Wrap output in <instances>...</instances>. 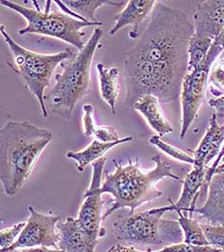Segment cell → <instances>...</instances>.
<instances>
[{
    "instance_id": "cell-28",
    "label": "cell",
    "mask_w": 224,
    "mask_h": 252,
    "mask_svg": "<svg viewBox=\"0 0 224 252\" xmlns=\"http://www.w3.org/2000/svg\"><path fill=\"white\" fill-rule=\"evenodd\" d=\"M209 105L216 110L217 119H224V94L210 99Z\"/></svg>"
},
{
    "instance_id": "cell-30",
    "label": "cell",
    "mask_w": 224,
    "mask_h": 252,
    "mask_svg": "<svg viewBox=\"0 0 224 252\" xmlns=\"http://www.w3.org/2000/svg\"><path fill=\"white\" fill-rule=\"evenodd\" d=\"M21 252H64L61 250H50L49 248H31L23 249Z\"/></svg>"
},
{
    "instance_id": "cell-7",
    "label": "cell",
    "mask_w": 224,
    "mask_h": 252,
    "mask_svg": "<svg viewBox=\"0 0 224 252\" xmlns=\"http://www.w3.org/2000/svg\"><path fill=\"white\" fill-rule=\"evenodd\" d=\"M1 4L19 13L27 21V25L19 30V35L39 34L56 38L75 46L78 51L82 50L86 44L83 42L86 34L82 30L90 26L102 25L100 21H81L65 13L49 12V9L45 12H41L39 8L37 10L30 9L9 0H2Z\"/></svg>"
},
{
    "instance_id": "cell-26",
    "label": "cell",
    "mask_w": 224,
    "mask_h": 252,
    "mask_svg": "<svg viewBox=\"0 0 224 252\" xmlns=\"http://www.w3.org/2000/svg\"><path fill=\"white\" fill-rule=\"evenodd\" d=\"M25 225H26V222H20L10 228L2 229L0 231V240H1L0 248L4 249V248L11 247L16 242L15 240L19 238Z\"/></svg>"
},
{
    "instance_id": "cell-29",
    "label": "cell",
    "mask_w": 224,
    "mask_h": 252,
    "mask_svg": "<svg viewBox=\"0 0 224 252\" xmlns=\"http://www.w3.org/2000/svg\"><path fill=\"white\" fill-rule=\"evenodd\" d=\"M107 252H141L139 250H137L134 247H125L122 245H116L112 248H110Z\"/></svg>"
},
{
    "instance_id": "cell-10",
    "label": "cell",
    "mask_w": 224,
    "mask_h": 252,
    "mask_svg": "<svg viewBox=\"0 0 224 252\" xmlns=\"http://www.w3.org/2000/svg\"><path fill=\"white\" fill-rule=\"evenodd\" d=\"M28 210L30 217L26 221V225L11 248L19 250L54 248L58 250L59 234L56 228L57 223L60 221V216L42 214L32 206H29Z\"/></svg>"
},
{
    "instance_id": "cell-31",
    "label": "cell",
    "mask_w": 224,
    "mask_h": 252,
    "mask_svg": "<svg viewBox=\"0 0 224 252\" xmlns=\"http://www.w3.org/2000/svg\"><path fill=\"white\" fill-rule=\"evenodd\" d=\"M0 252H21L19 251V249H12L11 247L9 248H4L0 249Z\"/></svg>"
},
{
    "instance_id": "cell-21",
    "label": "cell",
    "mask_w": 224,
    "mask_h": 252,
    "mask_svg": "<svg viewBox=\"0 0 224 252\" xmlns=\"http://www.w3.org/2000/svg\"><path fill=\"white\" fill-rule=\"evenodd\" d=\"M84 117V136L86 138L96 137V140L101 143H114L122 140L116 128L112 126H97L94 120V107L91 104L83 106Z\"/></svg>"
},
{
    "instance_id": "cell-27",
    "label": "cell",
    "mask_w": 224,
    "mask_h": 252,
    "mask_svg": "<svg viewBox=\"0 0 224 252\" xmlns=\"http://www.w3.org/2000/svg\"><path fill=\"white\" fill-rule=\"evenodd\" d=\"M211 81L224 93V51L212 66Z\"/></svg>"
},
{
    "instance_id": "cell-15",
    "label": "cell",
    "mask_w": 224,
    "mask_h": 252,
    "mask_svg": "<svg viewBox=\"0 0 224 252\" xmlns=\"http://www.w3.org/2000/svg\"><path fill=\"white\" fill-rule=\"evenodd\" d=\"M224 145V124L220 125L215 114L212 115L209 127L198 147L192 151L194 165L208 167L209 163L219 156Z\"/></svg>"
},
{
    "instance_id": "cell-19",
    "label": "cell",
    "mask_w": 224,
    "mask_h": 252,
    "mask_svg": "<svg viewBox=\"0 0 224 252\" xmlns=\"http://www.w3.org/2000/svg\"><path fill=\"white\" fill-rule=\"evenodd\" d=\"M133 140H134V138L131 136L125 137L122 140H120L118 142H114V143H101L97 140H95L89 147H86L81 151L67 152L66 157L69 159H72L76 162L77 168L81 172L87 166H89L92 163L94 164L96 161L99 160L106 152H108L113 147L131 142Z\"/></svg>"
},
{
    "instance_id": "cell-32",
    "label": "cell",
    "mask_w": 224,
    "mask_h": 252,
    "mask_svg": "<svg viewBox=\"0 0 224 252\" xmlns=\"http://www.w3.org/2000/svg\"><path fill=\"white\" fill-rule=\"evenodd\" d=\"M215 41H217V42H219L220 44H222L223 46H224V30L223 31V33L215 40Z\"/></svg>"
},
{
    "instance_id": "cell-2",
    "label": "cell",
    "mask_w": 224,
    "mask_h": 252,
    "mask_svg": "<svg viewBox=\"0 0 224 252\" xmlns=\"http://www.w3.org/2000/svg\"><path fill=\"white\" fill-rule=\"evenodd\" d=\"M53 134L29 122H8L0 130V179L7 195H15L29 178Z\"/></svg>"
},
{
    "instance_id": "cell-17",
    "label": "cell",
    "mask_w": 224,
    "mask_h": 252,
    "mask_svg": "<svg viewBox=\"0 0 224 252\" xmlns=\"http://www.w3.org/2000/svg\"><path fill=\"white\" fill-rule=\"evenodd\" d=\"M132 109L141 113L147 124L160 137L173 132V127L163 114L160 100L155 95H143L133 104Z\"/></svg>"
},
{
    "instance_id": "cell-13",
    "label": "cell",
    "mask_w": 224,
    "mask_h": 252,
    "mask_svg": "<svg viewBox=\"0 0 224 252\" xmlns=\"http://www.w3.org/2000/svg\"><path fill=\"white\" fill-rule=\"evenodd\" d=\"M156 0H131L127 2L126 7L118 14L114 20L115 25L110 30L111 35L117 34L126 26H131V31L128 36L131 39L139 38V28L141 24L146 21V19L151 16Z\"/></svg>"
},
{
    "instance_id": "cell-23",
    "label": "cell",
    "mask_w": 224,
    "mask_h": 252,
    "mask_svg": "<svg viewBox=\"0 0 224 252\" xmlns=\"http://www.w3.org/2000/svg\"><path fill=\"white\" fill-rule=\"evenodd\" d=\"M213 41L210 39L194 36L192 34L188 48L189 54V65L188 72L196 68L203 62L208 55V52L213 44Z\"/></svg>"
},
{
    "instance_id": "cell-8",
    "label": "cell",
    "mask_w": 224,
    "mask_h": 252,
    "mask_svg": "<svg viewBox=\"0 0 224 252\" xmlns=\"http://www.w3.org/2000/svg\"><path fill=\"white\" fill-rule=\"evenodd\" d=\"M224 51V46L214 41L203 62L193 70L189 71L184 79L180 95L182 107L181 140L185 139L190 127L197 118L212 66Z\"/></svg>"
},
{
    "instance_id": "cell-14",
    "label": "cell",
    "mask_w": 224,
    "mask_h": 252,
    "mask_svg": "<svg viewBox=\"0 0 224 252\" xmlns=\"http://www.w3.org/2000/svg\"><path fill=\"white\" fill-rule=\"evenodd\" d=\"M58 250L64 252H96V246L88 238L77 219L67 218L57 223Z\"/></svg>"
},
{
    "instance_id": "cell-25",
    "label": "cell",
    "mask_w": 224,
    "mask_h": 252,
    "mask_svg": "<svg viewBox=\"0 0 224 252\" xmlns=\"http://www.w3.org/2000/svg\"><path fill=\"white\" fill-rule=\"evenodd\" d=\"M201 226L210 246L224 251V225L202 224Z\"/></svg>"
},
{
    "instance_id": "cell-20",
    "label": "cell",
    "mask_w": 224,
    "mask_h": 252,
    "mask_svg": "<svg viewBox=\"0 0 224 252\" xmlns=\"http://www.w3.org/2000/svg\"><path fill=\"white\" fill-rule=\"evenodd\" d=\"M96 70L99 78V88L102 98L108 103L112 114H116V103L120 94V70L117 66L106 67L103 63L96 64Z\"/></svg>"
},
{
    "instance_id": "cell-3",
    "label": "cell",
    "mask_w": 224,
    "mask_h": 252,
    "mask_svg": "<svg viewBox=\"0 0 224 252\" xmlns=\"http://www.w3.org/2000/svg\"><path fill=\"white\" fill-rule=\"evenodd\" d=\"M155 168L144 172L140 167L139 159L135 162L129 160L126 166H122L114 160L116 170L113 173H106L102 182L101 192L110 193L114 198V204L109 207L102 217L105 221L114 212L122 208H129L130 213H135L137 208L144 203L151 202L162 196V191L157 188V183L165 178L182 181L173 173L170 164L162 160L160 154L151 158Z\"/></svg>"
},
{
    "instance_id": "cell-1",
    "label": "cell",
    "mask_w": 224,
    "mask_h": 252,
    "mask_svg": "<svg viewBox=\"0 0 224 252\" xmlns=\"http://www.w3.org/2000/svg\"><path fill=\"white\" fill-rule=\"evenodd\" d=\"M192 34L193 25L186 13L157 1L142 37L125 54L126 107L132 108L145 94L163 103L181 95Z\"/></svg>"
},
{
    "instance_id": "cell-12",
    "label": "cell",
    "mask_w": 224,
    "mask_h": 252,
    "mask_svg": "<svg viewBox=\"0 0 224 252\" xmlns=\"http://www.w3.org/2000/svg\"><path fill=\"white\" fill-rule=\"evenodd\" d=\"M211 225H224V168L217 169L213 175L203 205L195 208Z\"/></svg>"
},
{
    "instance_id": "cell-24",
    "label": "cell",
    "mask_w": 224,
    "mask_h": 252,
    "mask_svg": "<svg viewBox=\"0 0 224 252\" xmlns=\"http://www.w3.org/2000/svg\"><path fill=\"white\" fill-rule=\"evenodd\" d=\"M149 144L159 148L161 151L166 153L168 156L172 157L173 159H176L183 163L191 164L192 166L194 165V159L192 156L189 155L188 153L184 152L183 150H181L177 147H172V146L164 143L163 140H161L160 136H158V135H153L149 139Z\"/></svg>"
},
{
    "instance_id": "cell-6",
    "label": "cell",
    "mask_w": 224,
    "mask_h": 252,
    "mask_svg": "<svg viewBox=\"0 0 224 252\" xmlns=\"http://www.w3.org/2000/svg\"><path fill=\"white\" fill-rule=\"evenodd\" d=\"M1 34L10 48L16 64V67L13 69L20 75L26 88L39 100L42 117L47 118L48 111L44 103L45 90L50 86V80L56 67L64 61L72 58L75 53L66 48L64 51L56 54H39L15 42L5 30L4 25H1Z\"/></svg>"
},
{
    "instance_id": "cell-22",
    "label": "cell",
    "mask_w": 224,
    "mask_h": 252,
    "mask_svg": "<svg viewBox=\"0 0 224 252\" xmlns=\"http://www.w3.org/2000/svg\"><path fill=\"white\" fill-rule=\"evenodd\" d=\"M178 214V222L184 234V243L195 247L210 246L202 226L192 219V217L184 215L183 212L176 211Z\"/></svg>"
},
{
    "instance_id": "cell-33",
    "label": "cell",
    "mask_w": 224,
    "mask_h": 252,
    "mask_svg": "<svg viewBox=\"0 0 224 252\" xmlns=\"http://www.w3.org/2000/svg\"><path fill=\"white\" fill-rule=\"evenodd\" d=\"M223 153H224V145L223 148H222V151H221V153H220V154H223ZM220 154H219V155H220Z\"/></svg>"
},
{
    "instance_id": "cell-18",
    "label": "cell",
    "mask_w": 224,
    "mask_h": 252,
    "mask_svg": "<svg viewBox=\"0 0 224 252\" xmlns=\"http://www.w3.org/2000/svg\"><path fill=\"white\" fill-rule=\"evenodd\" d=\"M60 6L64 13L71 15L73 18L81 21L99 22L96 18V11L103 5H112L115 7L123 6V1L109 0H89V1H54Z\"/></svg>"
},
{
    "instance_id": "cell-34",
    "label": "cell",
    "mask_w": 224,
    "mask_h": 252,
    "mask_svg": "<svg viewBox=\"0 0 224 252\" xmlns=\"http://www.w3.org/2000/svg\"><path fill=\"white\" fill-rule=\"evenodd\" d=\"M224 252V251H222V252Z\"/></svg>"
},
{
    "instance_id": "cell-4",
    "label": "cell",
    "mask_w": 224,
    "mask_h": 252,
    "mask_svg": "<svg viewBox=\"0 0 224 252\" xmlns=\"http://www.w3.org/2000/svg\"><path fill=\"white\" fill-rule=\"evenodd\" d=\"M102 35L103 30L96 28L84 48L61 63L62 73L56 75V83L44 95L47 111L70 119L75 107L89 94L91 65Z\"/></svg>"
},
{
    "instance_id": "cell-5",
    "label": "cell",
    "mask_w": 224,
    "mask_h": 252,
    "mask_svg": "<svg viewBox=\"0 0 224 252\" xmlns=\"http://www.w3.org/2000/svg\"><path fill=\"white\" fill-rule=\"evenodd\" d=\"M171 211L173 208L170 204L121 216L113 224V234L119 241L140 247H162L163 249L181 244L184 243V234L178 220L163 218L166 212Z\"/></svg>"
},
{
    "instance_id": "cell-16",
    "label": "cell",
    "mask_w": 224,
    "mask_h": 252,
    "mask_svg": "<svg viewBox=\"0 0 224 252\" xmlns=\"http://www.w3.org/2000/svg\"><path fill=\"white\" fill-rule=\"evenodd\" d=\"M207 168L208 167L193 166V168L186 175L183 181V189L178 201L174 203L169 199L173 211L188 212L190 217L192 216L193 210L196 208L200 190L205 184Z\"/></svg>"
},
{
    "instance_id": "cell-9",
    "label": "cell",
    "mask_w": 224,
    "mask_h": 252,
    "mask_svg": "<svg viewBox=\"0 0 224 252\" xmlns=\"http://www.w3.org/2000/svg\"><path fill=\"white\" fill-rule=\"evenodd\" d=\"M107 161L106 157H102L93 164V176L90 188L83 195L84 202L78 214V221L83 230L86 232L90 241L96 247L98 244V239L102 238L106 232L101 226L102 202L101 186L102 173Z\"/></svg>"
},
{
    "instance_id": "cell-11",
    "label": "cell",
    "mask_w": 224,
    "mask_h": 252,
    "mask_svg": "<svg viewBox=\"0 0 224 252\" xmlns=\"http://www.w3.org/2000/svg\"><path fill=\"white\" fill-rule=\"evenodd\" d=\"M193 35L213 42L224 30V0L198 3L193 13Z\"/></svg>"
}]
</instances>
